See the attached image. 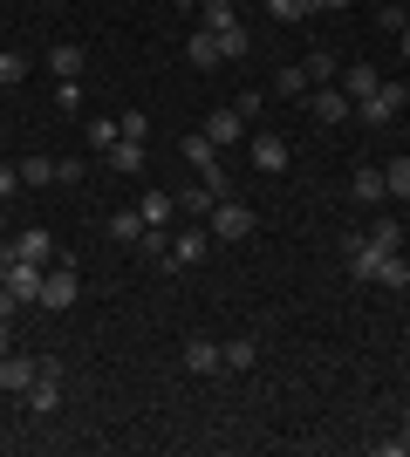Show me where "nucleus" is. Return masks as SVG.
I'll return each instance as SVG.
<instances>
[{
	"mask_svg": "<svg viewBox=\"0 0 410 457\" xmlns=\"http://www.w3.org/2000/svg\"><path fill=\"white\" fill-rule=\"evenodd\" d=\"M178 151H185V164L198 171V185L213 191V198H226V171H219V144H213V137H205V130H192L185 144H178Z\"/></svg>",
	"mask_w": 410,
	"mask_h": 457,
	"instance_id": "1",
	"label": "nucleus"
},
{
	"mask_svg": "<svg viewBox=\"0 0 410 457\" xmlns=\"http://www.w3.org/2000/svg\"><path fill=\"white\" fill-rule=\"evenodd\" d=\"M404 82H376V96H363V103H356V116H363V123H370V130H383V123H397V116H404Z\"/></svg>",
	"mask_w": 410,
	"mask_h": 457,
	"instance_id": "2",
	"label": "nucleus"
},
{
	"mask_svg": "<svg viewBox=\"0 0 410 457\" xmlns=\"http://www.w3.org/2000/svg\"><path fill=\"white\" fill-rule=\"evenodd\" d=\"M76 301H82L76 267H48V273H41V307H48V314H69Z\"/></svg>",
	"mask_w": 410,
	"mask_h": 457,
	"instance_id": "3",
	"label": "nucleus"
},
{
	"mask_svg": "<svg viewBox=\"0 0 410 457\" xmlns=\"http://www.w3.org/2000/svg\"><path fill=\"white\" fill-rule=\"evenodd\" d=\"M205 226H213V239H247V232H254V212L239 205V198H213Z\"/></svg>",
	"mask_w": 410,
	"mask_h": 457,
	"instance_id": "4",
	"label": "nucleus"
},
{
	"mask_svg": "<svg viewBox=\"0 0 410 457\" xmlns=\"http://www.w3.org/2000/svg\"><path fill=\"white\" fill-rule=\"evenodd\" d=\"M0 287H7L21 307H41V267H35V260H14V267L0 273Z\"/></svg>",
	"mask_w": 410,
	"mask_h": 457,
	"instance_id": "5",
	"label": "nucleus"
},
{
	"mask_svg": "<svg viewBox=\"0 0 410 457\" xmlns=\"http://www.w3.org/2000/svg\"><path fill=\"white\" fill-rule=\"evenodd\" d=\"M308 110H314V123H342V116H356V103L342 96V82H314Z\"/></svg>",
	"mask_w": 410,
	"mask_h": 457,
	"instance_id": "6",
	"label": "nucleus"
},
{
	"mask_svg": "<svg viewBox=\"0 0 410 457\" xmlns=\"http://www.w3.org/2000/svg\"><path fill=\"white\" fill-rule=\"evenodd\" d=\"M28 410H35V417H55L62 410V376L55 369H41V376L28 382Z\"/></svg>",
	"mask_w": 410,
	"mask_h": 457,
	"instance_id": "7",
	"label": "nucleus"
},
{
	"mask_svg": "<svg viewBox=\"0 0 410 457\" xmlns=\"http://www.w3.org/2000/svg\"><path fill=\"white\" fill-rule=\"evenodd\" d=\"M247 151H254V164L260 171H288V137H273V130H254V144H247Z\"/></svg>",
	"mask_w": 410,
	"mask_h": 457,
	"instance_id": "8",
	"label": "nucleus"
},
{
	"mask_svg": "<svg viewBox=\"0 0 410 457\" xmlns=\"http://www.w3.org/2000/svg\"><path fill=\"white\" fill-rule=\"evenodd\" d=\"M185 369H192V376H219V369H226V348L198 335V342H185Z\"/></svg>",
	"mask_w": 410,
	"mask_h": 457,
	"instance_id": "9",
	"label": "nucleus"
},
{
	"mask_svg": "<svg viewBox=\"0 0 410 457\" xmlns=\"http://www.w3.org/2000/svg\"><path fill=\"white\" fill-rule=\"evenodd\" d=\"M14 253H21V260H35V267H48V260H55V239H48L41 226H21L14 232Z\"/></svg>",
	"mask_w": 410,
	"mask_h": 457,
	"instance_id": "10",
	"label": "nucleus"
},
{
	"mask_svg": "<svg viewBox=\"0 0 410 457\" xmlns=\"http://www.w3.org/2000/svg\"><path fill=\"white\" fill-rule=\"evenodd\" d=\"M342 260H349V273H356V280H376V260H383V246H370V239L356 232L349 246H342Z\"/></svg>",
	"mask_w": 410,
	"mask_h": 457,
	"instance_id": "11",
	"label": "nucleus"
},
{
	"mask_svg": "<svg viewBox=\"0 0 410 457\" xmlns=\"http://www.w3.org/2000/svg\"><path fill=\"white\" fill-rule=\"evenodd\" d=\"M41 369L28 362V355H0V389H14V396H28V382H35Z\"/></svg>",
	"mask_w": 410,
	"mask_h": 457,
	"instance_id": "12",
	"label": "nucleus"
},
{
	"mask_svg": "<svg viewBox=\"0 0 410 457\" xmlns=\"http://www.w3.org/2000/svg\"><path fill=\"white\" fill-rule=\"evenodd\" d=\"M349 191L363 198V205H383V198H390V185H383V164H363V171L349 178Z\"/></svg>",
	"mask_w": 410,
	"mask_h": 457,
	"instance_id": "13",
	"label": "nucleus"
},
{
	"mask_svg": "<svg viewBox=\"0 0 410 457\" xmlns=\"http://www.w3.org/2000/svg\"><path fill=\"white\" fill-rule=\"evenodd\" d=\"M239 130H247V116H239V110H213V116H205V137H213L219 151H226V144H239Z\"/></svg>",
	"mask_w": 410,
	"mask_h": 457,
	"instance_id": "14",
	"label": "nucleus"
},
{
	"mask_svg": "<svg viewBox=\"0 0 410 457\" xmlns=\"http://www.w3.org/2000/svg\"><path fill=\"white\" fill-rule=\"evenodd\" d=\"M185 62H192V69H219V62H226V55H219V35H213V28H198V35L185 41Z\"/></svg>",
	"mask_w": 410,
	"mask_h": 457,
	"instance_id": "15",
	"label": "nucleus"
},
{
	"mask_svg": "<svg viewBox=\"0 0 410 457\" xmlns=\"http://www.w3.org/2000/svg\"><path fill=\"white\" fill-rule=\"evenodd\" d=\"M376 82H383V76H376L370 62H349V69H342V96H349V103H363V96H376Z\"/></svg>",
	"mask_w": 410,
	"mask_h": 457,
	"instance_id": "16",
	"label": "nucleus"
},
{
	"mask_svg": "<svg viewBox=\"0 0 410 457\" xmlns=\"http://www.w3.org/2000/svg\"><path fill=\"white\" fill-rule=\"evenodd\" d=\"M198 260H205V232H178L164 253V267H198Z\"/></svg>",
	"mask_w": 410,
	"mask_h": 457,
	"instance_id": "17",
	"label": "nucleus"
},
{
	"mask_svg": "<svg viewBox=\"0 0 410 457\" xmlns=\"http://www.w3.org/2000/svg\"><path fill=\"white\" fill-rule=\"evenodd\" d=\"M82 62H89V55H82L76 41H55V48H48V69H55L62 82H76V76H82Z\"/></svg>",
	"mask_w": 410,
	"mask_h": 457,
	"instance_id": "18",
	"label": "nucleus"
},
{
	"mask_svg": "<svg viewBox=\"0 0 410 457\" xmlns=\"http://www.w3.org/2000/svg\"><path fill=\"white\" fill-rule=\"evenodd\" d=\"M103 157H110V171H123V178L144 171V144H130V137H117V144H110Z\"/></svg>",
	"mask_w": 410,
	"mask_h": 457,
	"instance_id": "19",
	"label": "nucleus"
},
{
	"mask_svg": "<svg viewBox=\"0 0 410 457\" xmlns=\"http://www.w3.org/2000/svg\"><path fill=\"white\" fill-rule=\"evenodd\" d=\"M110 239H123V246H137V239H144V212H110Z\"/></svg>",
	"mask_w": 410,
	"mask_h": 457,
	"instance_id": "20",
	"label": "nucleus"
},
{
	"mask_svg": "<svg viewBox=\"0 0 410 457\" xmlns=\"http://www.w3.org/2000/svg\"><path fill=\"white\" fill-rule=\"evenodd\" d=\"M370 246H383V253H404V226L397 219H370V232H363Z\"/></svg>",
	"mask_w": 410,
	"mask_h": 457,
	"instance_id": "21",
	"label": "nucleus"
},
{
	"mask_svg": "<svg viewBox=\"0 0 410 457\" xmlns=\"http://www.w3.org/2000/svg\"><path fill=\"white\" fill-rule=\"evenodd\" d=\"M376 287H410V260L404 253H383V260H376Z\"/></svg>",
	"mask_w": 410,
	"mask_h": 457,
	"instance_id": "22",
	"label": "nucleus"
},
{
	"mask_svg": "<svg viewBox=\"0 0 410 457\" xmlns=\"http://www.w3.org/2000/svg\"><path fill=\"white\" fill-rule=\"evenodd\" d=\"M21 185H28V191L55 185V157H21Z\"/></svg>",
	"mask_w": 410,
	"mask_h": 457,
	"instance_id": "23",
	"label": "nucleus"
},
{
	"mask_svg": "<svg viewBox=\"0 0 410 457\" xmlns=\"http://www.w3.org/2000/svg\"><path fill=\"white\" fill-rule=\"evenodd\" d=\"M137 212H144V226H164V219L178 212V198H172V191H144V205H137Z\"/></svg>",
	"mask_w": 410,
	"mask_h": 457,
	"instance_id": "24",
	"label": "nucleus"
},
{
	"mask_svg": "<svg viewBox=\"0 0 410 457\" xmlns=\"http://www.w3.org/2000/svg\"><path fill=\"white\" fill-rule=\"evenodd\" d=\"M260 362V348H254V335H239V342H226V369L233 376H247V369Z\"/></svg>",
	"mask_w": 410,
	"mask_h": 457,
	"instance_id": "25",
	"label": "nucleus"
},
{
	"mask_svg": "<svg viewBox=\"0 0 410 457\" xmlns=\"http://www.w3.org/2000/svg\"><path fill=\"white\" fill-rule=\"evenodd\" d=\"M198 28H213V35H226V28H239L233 0H205V21H198Z\"/></svg>",
	"mask_w": 410,
	"mask_h": 457,
	"instance_id": "26",
	"label": "nucleus"
},
{
	"mask_svg": "<svg viewBox=\"0 0 410 457\" xmlns=\"http://www.w3.org/2000/svg\"><path fill=\"white\" fill-rule=\"evenodd\" d=\"M273 96H294V103H301V96H308V69H301V62L280 69V76H273Z\"/></svg>",
	"mask_w": 410,
	"mask_h": 457,
	"instance_id": "27",
	"label": "nucleus"
},
{
	"mask_svg": "<svg viewBox=\"0 0 410 457\" xmlns=\"http://www.w3.org/2000/svg\"><path fill=\"white\" fill-rule=\"evenodd\" d=\"M383 185H390V198H410V157H390V164H383Z\"/></svg>",
	"mask_w": 410,
	"mask_h": 457,
	"instance_id": "28",
	"label": "nucleus"
},
{
	"mask_svg": "<svg viewBox=\"0 0 410 457\" xmlns=\"http://www.w3.org/2000/svg\"><path fill=\"white\" fill-rule=\"evenodd\" d=\"M247 48H254V35H247V21H239V28H226V35H219V55H226V62H239V55H247Z\"/></svg>",
	"mask_w": 410,
	"mask_h": 457,
	"instance_id": "29",
	"label": "nucleus"
},
{
	"mask_svg": "<svg viewBox=\"0 0 410 457\" xmlns=\"http://www.w3.org/2000/svg\"><path fill=\"white\" fill-rule=\"evenodd\" d=\"M117 137H130V144H144V137H151V116H144V110H123V116H117Z\"/></svg>",
	"mask_w": 410,
	"mask_h": 457,
	"instance_id": "30",
	"label": "nucleus"
},
{
	"mask_svg": "<svg viewBox=\"0 0 410 457\" xmlns=\"http://www.w3.org/2000/svg\"><path fill=\"white\" fill-rule=\"evenodd\" d=\"M14 82H28V55H7V48H0V89H14Z\"/></svg>",
	"mask_w": 410,
	"mask_h": 457,
	"instance_id": "31",
	"label": "nucleus"
},
{
	"mask_svg": "<svg viewBox=\"0 0 410 457\" xmlns=\"http://www.w3.org/2000/svg\"><path fill=\"white\" fill-rule=\"evenodd\" d=\"M137 253H144V260H164V253H172V239H164V226H144V239H137Z\"/></svg>",
	"mask_w": 410,
	"mask_h": 457,
	"instance_id": "32",
	"label": "nucleus"
},
{
	"mask_svg": "<svg viewBox=\"0 0 410 457\" xmlns=\"http://www.w3.org/2000/svg\"><path fill=\"white\" fill-rule=\"evenodd\" d=\"M301 69H308V89H314V82H329V76H335V55H329V48H314Z\"/></svg>",
	"mask_w": 410,
	"mask_h": 457,
	"instance_id": "33",
	"label": "nucleus"
},
{
	"mask_svg": "<svg viewBox=\"0 0 410 457\" xmlns=\"http://www.w3.org/2000/svg\"><path fill=\"white\" fill-rule=\"evenodd\" d=\"M178 212H198V219H205V212H213V191H205V185L178 191Z\"/></svg>",
	"mask_w": 410,
	"mask_h": 457,
	"instance_id": "34",
	"label": "nucleus"
},
{
	"mask_svg": "<svg viewBox=\"0 0 410 457\" xmlns=\"http://www.w3.org/2000/svg\"><path fill=\"white\" fill-rule=\"evenodd\" d=\"M376 21H383L390 35H404V28H410V14H404V7H397V0H383V7H376Z\"/></svg>",
	"mask_w": 410,
	"mask_h": 457,
	"instance_id": "35",
	"label": "nucleus"
},
{
	"mask_svg": "<svg viewBox=\"0 0 410 457\" xmlns=\"http://www.w3.org/2000/svg\"><path fill=\"white\" fill-rule=\"evenodd\" d=\"M89 144H96V151H110V144H117V123H110V116H96V123H89Z\"/></svg>",
	"mask_w": 410,
	"mask_h": 457,
	"instance_id": "36",
	"label": "nucleus"
},
{
	"mask_svg": "<svg viewBox=\"0 0 410 457\" xmlns=\"http://www.w3.org/2000/svg\"><path fill=\"white\" fill-rule=\"evenodd\" d=\"M267 14L273 21H301V14H308V0H267Z\"/></svg>",
	"mask_w": 410,
	"mask_h": 457,
	"instance_id": "37",
	"label": "nucleus"
},
{
	"mask_svg": "<svg viewBox=\"0 0 410 457\" xmlns=\"http://www.w3.org/2000/svg\"><path fill=\"white\" fill-rule=\"evenodd\" d=\"M55 103L62 110H82V82H55Z\"/></svg>",
	"mask_w": 410,
	"mask_h": 457,
	"instance_id": "38",
	"label": "nucleus"
},
{
	"mask_svg": "<svg viewBox=\"0 0 410 457\" xmlns=\"http://www.w3.org/2000/svg\"><path fill=\"white\" fill-rule=\"evenodd\" d=\"M383 457H410V423L397 430V437H383Z\"/></svg>",
	"mask_w": 410,
	"mask_h": 457,
	"instance_id": "39",
	"label": "nucleus"
},
{
	"mask_svg": "<svg viewBox=\"0 0 410 457\" xmlns=\"http://www.w3.org/2000/svg\"><path fill=\"white\" fill-rule=\"evenodd\" d=\"M21 191V164H0V198H14Z\"/></svg>",
	"mask_w": 410,
	"mask_h": 457,
	"instance_id": "40",
	"label": "nucleus"
},
{
	"mask_svg": "<svg viewBox=\"0 0 410 457\" xmlns=\"http://www.w3.org/2000/svg\"><path fill=\"white\" fill-rule=\"evenodd\" d=\"M14 314H21V301L7 294V287H0V321H14Z\"/></svg>",
	"mask_w": 410,
	"mask_h": 457,
	"instance_id": "41",
	"label": "nucleus"
},
{
	"mask_svg": "<svg viewBox=\"0 0 410 457\" xmlns=\"http://www.w3.org/2000/svg\"><path fill=\"white\" fill-rule=\"evenodd\" d=\"M14 260H21V253H14V239H0V273L14 267Z\"/></svg>",
	"mask_w": 410,
	"mask_h": 457,
	"instance_id": "42",
	"label": "nucleus"
},
{
	"mask_svg": "<svg viewBox=\"0 0 410 457\" xmlns=\"http://www.w3.org/2000/svg\"><path fill=\"white\" fill-rule=\"evenodd\" d=\"M322 7V14H335V7H349V0H308V14Z\"/></svg>",
	"mask_w": 410,
	"mask_h": 457,
	"instance_id": "43",
	"label": "nucleus"
},
{
	"mask_svg": "<svg viewBox=\"0 0 410 457\" xmlns=\"http://www.w3.org/2000/svg\"><path fill=\"white\" fill-rule=\"evenodd\" d=\"M397 55H404V62H410V28H404V35H397Z\"/></svg>",
	"mask_w": 410,
	"mask_h": 457,
	"instance_id": "44",
	"label": "nucleus"
},
{
	"mask_svg": "<svg viewBox=\"0 0 410 457\" xmlns=\"http://www.w3.org/2000/svg\"><path fill=\"white\" fill-rule=\"evenodd\" d=\"M0 239H7V198H0Z\"/></svg>",
	"mask_w": 410,
	"mask_h": 457,
	"instance_id": "45",
	"label": "nucleus"
},
{
	"mask_svg": "<svg viewBox=\"0 0 410 457\" xmlns=\"http://www.w3.org/2000/svg\"><path fill=\"white\" fill-rule=\"evenodd\" d=\"M0 355H7V321H0Z\"/></svg>",
	"mask_w": 410,
	"mask_h": 457,
	"instance_id": "46",
	"label": "nucleus"
},
{
	"mask_svg": "<svg viewBox=\"0 0 410 457\" xmlns=\"http://www.w3.org/2000/svg\"><path fill=\"white\" fill-rule=\"evenodd\" d=\"M404 348H410V321H404Z\"/></svg>",
	"mask_w": 410,
	"mask_h": 457,
	"instance_id": "47",
	"label": "nucleus"
},
{
	"mask_svg": "<svg viewBox=\"0 0 410 457\" xmlns=\"http://www.w3.org/2000/svg\"><path fill=\"white\" fill-rule=\"evenodd\" d=\"M0 137H7V123H0Z\"/></svg>",
	"mask_w": 410,
	"mask_h": 457,
	"instance_id": "48",
	"label": "nucleus"
}]
</instances>
